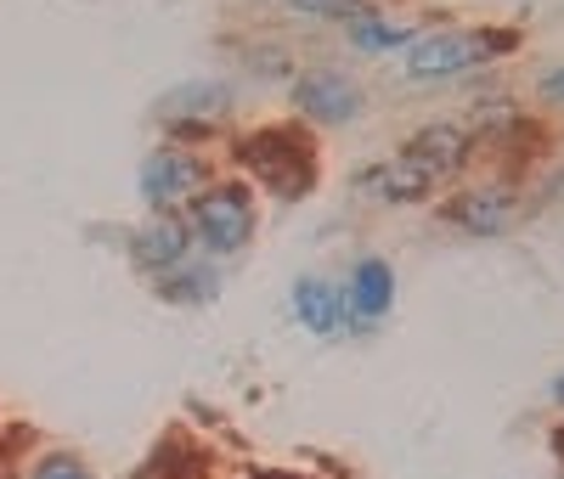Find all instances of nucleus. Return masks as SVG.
Listing matches in <instances>:
<instances>
[{
	"instance_id": "nucleus-15",
	"label": "nucleus",
	"mask_w": 564,
	"mask_h": 479,
	"mask_svg": "<svg viewBox=\"0 0 564 479\" xmlns=\"http://www.w3.org/2000/svg\"><path fill=\"white\" fill-rule=\"evenodd\" d=\"M289 12H300V18H322V23H345V18H356V12H372L379 0H282Z\"/></svg>"
},
{
	"instance_id": "nucleus-11",
	"label": "nucleus",
	"mask_w": 564,
	"mask_h": 479,
	"mask_svg": "<svg viewBox=\"0 0 564 479\" xmlns=\"http://www.w3.org/2000/svg\"><path fill=\"white\" fill-rule=\"evenodd\" d=\"M475 130H468L463 119H430V124H417L406 141H401V153L406 159H417L423 170H430L441 186L446 181H457L463 170H468V159H475Z\"/></svg>"
},
{
	"instance_id": "nucleus-21",
	"label": "nucleus",
	"mask_w": 564,
	"mask_h": 479,
	"mask_svg": "<svg viewBox=\"0 0 564 479\" xmlns=\"http://www.w3.org/2000/svg\"><path fill=\"white\" fill-rule=\"evenodd\" d=\"M558 192H564V175H558Z\"/></svg>"
},
{
	"instance_id": "nucleus-3",
	"label": "nucleus",
	"mask_w": 564,
	"mask_h": 479,
	"mask_svg": "<svg viewBox=\"0 0 564 479\" xmlns=\"http://www.w3.org/2000/svg\"><path fill=\"white\" fill-rule=\"evenodd\" d=\"M231 159L249 170V181L276 192V198H311V186H316V148L300 124H260L238 135Z\"/></svg>"
},
{
	"instance_id": "nucleus-6",
	"label": "nucleus",
	"mask_w": 564,
	"mask_h": 479,
	"mask_svg": "<svg viewBox=\"0 0 564 479\" xmlns=\"http://www.w3.org/2000/svg\"><path fill=\"white\" fill-rule=\"evenodd\" d=\"M350 198L367 204V209H412V204L441 198V181L395 148L384 159H367V164L350 170Z\"/></svg>"
},
{
	"instance_id": "nucleus-18",
	"label": "nucleus",
	"mask_w": 564,
	"mask_h": 479,
	"mask_svg": "<svg viewBox=\"0 0 564 479\" xmlns=\"http://www.w3.org/2000/svg\"><path fill=\"white\" fill-rule=\"evenodd\" d=\"M536 102L542 108H564V63H553V68L536 74Z\"/></svg>"
},
{
	"instance_id": "nucleus-4",
	"label": "nucleus",
	"mask_w": 564,
	"mask_h": 479,
	"mask_svg": "<svg viewBox=\"0 0 564 479\" xmlns=\"http://www.w3.org/2000/svg\"><path fill=\"white\" fill-rule=\"evenodd\" d=\"M238 79H220V74H198V79H181L170 96H159V130L164 141H181V148H198V141L220 135L238 113Z\"/></svg>"
},
{
	"instance_id": "nucleus-19",
	"label": "nucleus",
	"mask_w": 564,
	"mask_h": 479,
	"mask_svg": "<svg viewBox=\"0 0 564 479\" xmlns=\"http://www.w3.org/2000/svg\"><path fill=\"white\" fill-rule=\"evenodd\" d=\"M547 401H553V406H558V412H564V372H558V378H553V390H547Z\"/></svg>"
},
{
	"instance_id": "nucleus-2",
	"label": "nucleus",
	"mask_w": 564,
	"mask_h": 479,
	"mask_svg": "<svg viewBox=\"0 0 564 479\" xmlns=\"http://www.w3.org/2000/svg\"><path fill=\"white\" fill-rule=\"evenodd\" d=\"M520 52V29L502 23H457V29H423L406 45V79L412 85H446L457 74H475Z\"/></svg>"
},
{
	"instance_id": "nucleus-9",
	"label": "nucleus",
	"mask_w": 564,
	"mask_h": 479,
	"mask_svg": "<svg viewBox=\"0 0 564 479\" xmlns=\"http://www.w3.org/2000/svg\"><path fill=\"white\" fill-rule=\"evenodd\" d=\"M339 287H345V311H350L345 339H372L384 327V316L395 311V265L384 254H356Z\"/></svg>"
},
{
	"instance_id": "nucleus-7",
	"label": "nucleus",
	"mask_w": 564,
	"mask_h": 479,
	"mask_svg": "<svg viewBox=\"0 0 564 479\" xmlns=\"http://www.w3.org/2000/svg\"><path fill=\"white\" fill-rule=\"evenodd\" d=\"M204 181H209V159L198 148H181V141H159L135 170V192H141V204H148V215L181 209Z\"/></svg>"
},
{
	"instance_id": "nucleus-20",
	"label": "nucleus",
	"mask_w": 564,
	"mask_h": 479,
	"mask_svg": "<svg viewBox=\"0 0 564 479\" xmlns=\"http://www.w3.org/2000/svg\"><path fill=\"white\" fill-rule=\"evenodd\" d=\"M130 479H153V473H130ZM159 479H170V473H164V468H159Z\"/></svg>"
},
{
	"instance_id": "nucleus-12",
	"label": "nucleus",
	"mask_w": 564,
	"mask_h": 479,
	"mask_svg": "<svg viewBox=\"0 0 564 479\" xmlns=\"http://www.w3.org/2000/svg\"><path fill=\"white\" fill-rule=\"evenodd\" d=\"M289 316H294L305 333H316V339H345V327H350L345 287H339L334 276H316V271L294 276V287H289Z\"/></svg>"
},
{
	"instance_id": "nucleus-17",
	"label": "nucleus",
	"mask_w": 564,
	"mask_h": 479,
	"mask_svg": "<svg viewBox=\"0 0 564 479\" xmlns=\"http://www.w3.org/2000/svg\"><path fill=\"white\" fill-rule=\"evenodd\" d=\"M243 68L260 79H294V57L276 52V45H243Z\"/></svg>"
},
{
	"instance_id": "nucleus-5",
	"label": "nucleus",
	"mask_w": 564,
	"mask_h": 479,
	"mask_svg": "<svg viewBox=\"0 0 564 479\" xmlns=\"http://www.w3.org/2000/svg\"><path fill=\"white\" fill-rule=\"evenodd\" d=\"M289 108L311 130H345L367 113V85L345 63H305L289 79Z\"/></svg>"
},
{
	"instance_id": "nucleus-8",
	"label": "nucleus",
	"mask_w": 564,
	"mask_h": 479,
	"mask_svg": "<svg viewBox=\"0 0 564 479\" xmlns=\"http://www.w3.org/2000/svg\"><path fill=\"white\" fill-rule=\"evenodd\" d=\"M435 215H441L452 231L491 243V237H508L513 226H520L525 198H520L508 181H480V186H463V192H452V198H441Z\"/></svg>"
},
{
	"instance_id": "nucleus-13",
	"label": "nucleus",
	"mask_w": 564,
	"mask_h": 479,
	"mask_svg": "<svg viewBox=\"0 0 564 479\" xmlns=\"http://www.w3.org/2000/svg\"><path fill=\"white\" fill-rule=\"evenodd\" d=\"M226 287V271L220 260H181L175 271L153 276V300L175 305V311H198V305H215Z\"/></svg>"
},
{
	"instance_id": "nucleus-16",
	"label": "nucleus",
	"mask_w": 564,
	"mask_h": 479,
	"mask_svg": "<svg viewBox=\"0 0 564 479\" xmlns=\"http://www.w3.org/2000/svg\"><path fill=\"white\" fill-rule=\"evenodd\" d=\"M29 479H97V473H90V462H85L79 451L57 446V451H45V457L29 468Z\"/></svg>"
},
{
	"instance_id": "nucleus-1",
	"label": "nucleus",
	"mask_w": 564,
	"mask_h": 479,
	"mask_svg": "<svg viewBox=\"0 0 564 479\" xmlns=\"http://www.w3.org/2000/svg\"><path fill=\"white\" fill-rule=\"evenodd\" d=\"M186 231L209 260H238L260 237V192L243 175H209L193 198L181 204Z\"/></svg>"
},
{
	"instance_id": "nucleus-10",
	"label": "nucleus",
	"mask_w": 564,
	"mask_h": 479,
	"mask_svg": "<svg viewBox=\"0 0 564 479\" xmlns=\"http://www.w3.org/2000/svg\"><path fill=\"white\" fill-rule=\"evenodd\" d=\"M193 231H186V215L181 209H170V215H148L141 226H130L124 231V260L141 271V276H164V271H175L181 260H193Z\"/></svg>"
},
{
	"instance_id": "nucleus-14",
	"label": "nucleus",
	"mask_w": 564,
	"mask_h": 479,
	"mask_svg": "<svg viewBox=\"0 0 564 479\" xmlns=\"http://www.w3.org/2000/svg\"><path fill=\"white\" fill-rule=\"evenodd\" d=\"M339 34H345L350 52H361V57H390V52H406V45H412L423 29H417V23L390 18L384 7H372V12L345 18V23H339Z\"/></svg>"
}]
</instances>
